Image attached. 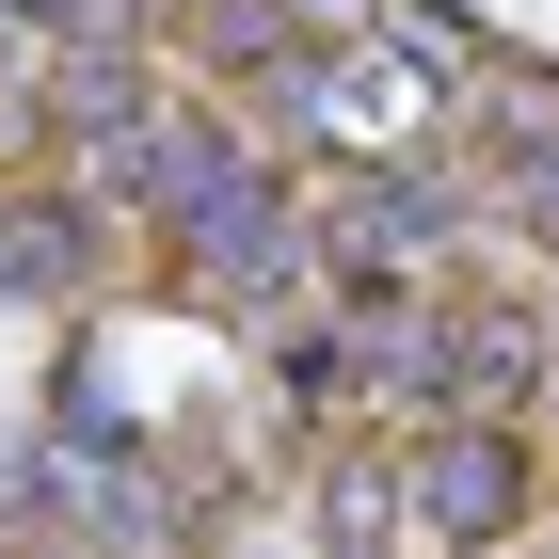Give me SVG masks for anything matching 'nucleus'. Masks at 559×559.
Listing matches in <instances>:
<instances>
[{
    "label": "nucleus",
    "instance_id": "nucleus-1",
    "mask_svg": "<svg viewBox=\"0 0 559 559\" xmlns=\"http://www.w3.org/2000/svg\"><path fill=\"white\" fill-rule=\"evenodd\" d=\"M416 512L448 527V544H496V527L527 512V479H512V448H496V431H448V448L416 464Z\"/></svg>",
    "mask_w": 559,
    "mask_h": 559
},
{
    "label": "nucleus",
    "instance_id": "nucleus-2",
    "mask_svg": "<svg viewBox=\"0 0 559 559\" xmlns=\"http://www.w3.org/2000/svg\"><path fill=\"white\" fill-rule=\"evenodd\" d=\"M16 16H64V0H16Z\"/></svg>",
    "mask_w": 559,
    "mask_h": 559
}]
</instances>
